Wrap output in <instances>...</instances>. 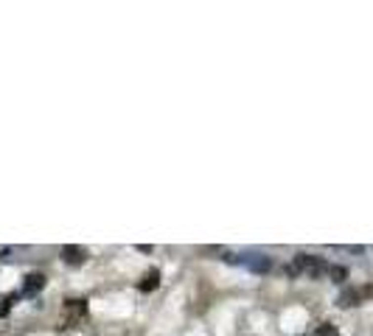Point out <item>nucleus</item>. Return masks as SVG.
Listing matches in <instances>:
<instances>
[{"mask_svg":"<svg viewBox=\"0 0 373 336\" xmlns=\"http://www.w3.org/2000/svg\"><path fill=\"white\" fill-rule=\"evenodd\" d=\"M42 286H45V275L42 272H31V275L26 277V283H23V294H37V292H42Z\"/></svg>","mask_w":373,"mask_h":336,"instance_id":"nucleus-4","label":"nucleus"},{"mask_svg":"<svg viewBox=\"0 0 373 336\" xmlns=\"http://www.w3.org/2000/svg\"><path fill=\"white\" fill-rule=\"evenodd\" d=\"M314 336H337V328H334V325H329V322H323V325H317Z\"/></svg>","mask_w":373,"mask_h":336,"instance_id":"nucleus-8","label":"nucleus"},{"mask_svg":"<svg viewBox=\"0 0 373 336\" xmlns=\"http://www.w3.org/2000/svg\"><path fill=\"white\" fill-rule=\"evenodd\" d=\"M242 266L250 269L252 275H267L272 269V258L269 255H242Z\"/></svg>","mask_w":373,"mask_h":336,"instance_id":"nucleus-2","label":"nucleus"},{"mask_svg":"<svg viewBox=\"0 0 373 336\" xmlns=\"http://www.w3.org/2000/svg\"><path fill=\"white\" fill-rule=\"evenodd\" d=\"M329 277L334 280V283H342L348 277V269L345 266H329Z\"/></svg>","mask_w":373,"mask_h":336,"instance_id":"nucleus-6","label":"nucleus"},{"mask_svg":"<svg viewBox=\"0 0 373 336\" xmlns=\"http://www.w3.org/2000/svg\"><path fill=\"white\" fill-rule=\"evenodd\" d=\"M157 283H160V272H157V269H152V272H146V277H143L140 292H152V289H157Z\"/></svg>","mask_w":373,"mask_h":336,"instance_id":"nucleus-5","label":"nucleus"},{"mask_svg":"<svg viewBox=\"0 0 373 336\" xmlns=\"http://www.w3.org/2000/svg\"><path fill=\"white\" fill-rule=\"evenodd\" d=\"M59 255H62V261H65V263H70V266H79V263L84 261V250H82V247H73V244L62 247Z\"/></svg>","mask_w":373,"mask_h":336,"instance_id":"nucleus-3","label":"nucleus"},{"mask_svg":"<svg viewBox=\"0 0 373 336\" xmlns=\"http://www.w3.org/2000/svg\"><path fill=\"white\" fill-rule=\"evenodd\" d=\"M356 300H359V292H354V289H351V292H345L342 297H339V305H342V308H348V305H354Z\"/></svg>","mask_w":373,"mask_h":336,"instance_id":"nucleus-7","label":"nucleus"},{"mask_svg":"<svg viewBox=\"0 0 373 336\" xmlns=\"http://www.w3.org/2000/svg\"><path fill=\"white\" fill-rule=\"evenodd\" d=\"M323 272H329V266H326V261L317 258V255H295V261L287 266V275L289 277H297V275L320 277Z\"/></svg>","mask_w":373,"mask_h":336,"instance_id":"nucleus-1","label":"nucleus"}]
</instances>
